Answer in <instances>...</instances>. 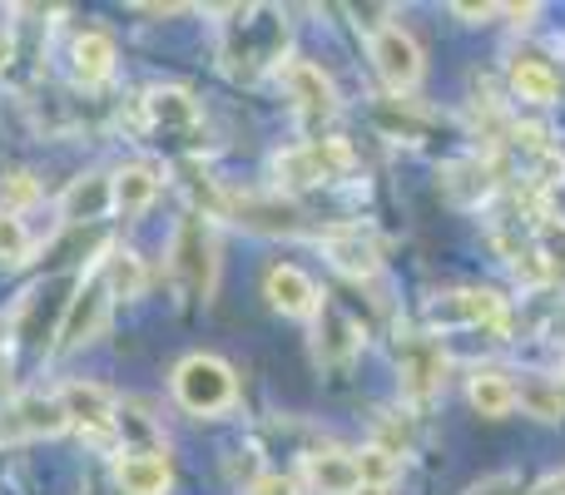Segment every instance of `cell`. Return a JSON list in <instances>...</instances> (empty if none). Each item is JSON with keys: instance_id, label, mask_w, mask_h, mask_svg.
<instances>
[{"instance_id": "1", "label": "cell", "mask_w": 565, "mask_h": 495, "mask_svg": "<svg viewBox=\"0 0 565 495\" xmlns=\"http://www.w3.org/2000/svg\"><path fill=\"white\" fill-rule=\"evenodd\" d=\"M174 397L194 417H218V411H228L238 401V377L228 362L194 352V357H184L174 367Z\"/></svg>"}, {"instance_id": "2", "label": "cell", "mask_w": 565, "mask_h": 495, "mask_svg": "<svg viewBox=\"0 0 565 495\" xmlns=\"http://www.w3.org/2000/svg\"><path fill=\"white\" fill-rule=\"evenodd\" d=\"M234 40L224 45V60L234 75H258V69H268L274 60L282 55V35H288V25L278 20V10H264V6H244L234 10Z\"/></svg>"}, {"instance_id": "3", "label": "cell", "mask_w": 565, "mask_h": 495, "mask_svg": "<svg viewBox=\"0 0 565 495\" xmlns=\"http://www.w3.org/2000/svg\"><path fill=\"white\" fill-rule=\"evenodd\" d=\"M169 268H174L179 288H184L189 298H209V292H214V282H218V238L199 214H189L184 224L174 228Z\"/></svg>"}, {"instance_id": "4", "label": "cell", "mask_w": 565, "mask_h": 495, "mask_svg": "<svg viewBox=\"0 0 565 495\" xmlns=\"http://www.w3.org/2000/svg\"><path fill=\"white\" fill-rule=\"evenodd\" d=\"M352 164H358V154H352L342 139H308V144L274 159V174H278V184H288V189H308V184L342 179Z\"/></svg>"}, {"instance_id": "5", "label": "cell", "mask_w": 565, "mask_h": 495, "mask_svg": "<svg viewBox=\"0 0 565 495\" xmlns=\"http://www.w3.org/2000/svg\"><path fill=\"white\" fill-rule=\"evenodd\" d=\"M109 298H115V292H109V282H105V268L89 272V278L79 282V292L65 308V322H60V352H75V347H85V342H95L99 332H105Z\"/></svg>"}, {"instance_id": "6", "label": "cell", "mask_w": 565, "mask_h": 495, "mask_svg": "<svg viewBox=\"0 0 565 495\" xmlns=\"http://www.w3.org/2000/svg\"><path fill=\"white\" fill-rule=\"evenodd\" d=\"M372 65H377L382 85H387L392 95H407L422 79V45L412 40V30L382 25L377 35H372Z\"/></svg>"}, {"instance_id": "7", "label": "cell", "mask_w": 565, "mask_h": 495, "mask_svg": "<svg viewBox=\"0 0 565 495\" xmlns=\"http://www.w3.org/2000/svg\"><path fill=\"white\" fill-rule=\"evenodd\" d=\"M60 431H70L60 391H30V397H20L0 417V437L6 441H45V437H60Z\"/></svg>"}, {"instance_id": "8", "label": "cell", "mask_w": 565, "mask_h": 495, "mask_svg": "<svg viewBox=\"0 0 565 495\" xmlns=\"http://www.w3.org/2000/svg\"><path fill=\"white\" fill-rule=\"evenodd\" d=\"M278 75H282V89H288V99L298 105L302 119L322 125V119L338 115V89H332V79L322 75L318 65H308V60H288Z\"/></svg>"}, {"instance_id": "9", "label": "cell", "mask_w": 565, "mask_h": 495, "mask_svg": "<svg viewBox=\"0 0 565 495\" xmlns=\"http://www.w3.org/2000/svg\"><path fill=\"white\" fill-rule=\"evenodd\" d=\"M60 401H65V417L70 427H79L85 437L105 441L109 431L119 427V411H115V397H109L99 381H70L65 391H60Z\"/></svg>"}, {"instance_id": "10", "label": "cell", "mask_w": 565, "mask_h": 495, "mask_svg": "<svg viewBox=\"0 0 565 495\" xmlns=\"http://www.w3.org/2000/svg\"><path fill=\"white\" fill-rule=\"evenodd\" d=\"M264 298H268V308H274V312H282V318H318V312H322L318 282H312L302 268H292V262H278V268H268Z\"/></svg>"}, {"instance_id": "11", "label": "cell", "mask_w": 565, "mask_h": 495, "mask_svg": "<svg viewBox=\"0 0 565 495\" xmlns=\"http://www.w3.org/2000/svg\"><path fill=\"white\" fill-rule=\"evenodd\" d=\"M402 387H407L412 401H431L447 387V352L431 337H412L402 347Z\"/></svg>"}, {"instance_id": "12", "label": "cell", "mask_w": 565, "mask_h": 495, "mask_svg": "<svg viewBox=\"0 0 565 495\" xmlns=\"http://www.w3.org/2000/svg\"><path fill=\"white\" fill-rule=\"evenodd\" d=\"M145 125L154 129V134H194L199 129V105L189 89H149L145 95Z\"/></svg>"}, {"instance_id": "13", "label": "cell", "mask_w": 565, "mask_h": 495, "mask_svg": "<svg viewBox=\"0 0 565 495\" xmlns=\"http://www.w3.org/2000/svg\"><path fill=\"white\" fill-rule=\"evenodd\" d=\"M115 481L125 495H169L174 486V471L159 451H129V456L115 461Z\"/></svg>"}, {"instance_id": "14", "label": "cell", "mask_w": 565, "mask_h": 495, "mask_svg": "<svg viewBox=\"0 0 565 495\" xmlns=\"http://www.w3.org/2000/svg\"><path fill=\"white\" fill-rule=\"evenodd\" d=\"M234 214H238V224L244 228H254V234H298L302 228V214H298V204H288V198H258V194H244L234 204Z\"/></svg>"}, {"instance_id": "15", "label": "cell", "mask_w": 565, "mask_h": 495, "mask_svg": "<svg viewBox=\"0 0 565 495\" xmlns=\"http://www.w3.org/2000/svg\"><path fill=\"white\" fill-rule=\"evenodd\" d=\"M302 471H308L318 495H358V486H362L358 456H348V451H312V456L302 461Z\"/></svg>"}, {"instance_id": "16", "label": "cell", "mask_w": 565, "mask_h": 495, "mask_svg": "<svg viewBox=\"0 0 565 495\" xmlns=\"http://www.w3.org/2000/svg\"><path fill=\"white\" fill-rule=\"evenodd\" d=\"M362 352V337H358V322L338 308H322V322H318V357L322 367H352V357Z\"/></svg>"}, {"instance_id": "17", "label": "cell", "mask_w": 565, "mask_h": 495, "mask_svg": "<svg viewBox=\"0 0 565 495\" xmlns=\"http://www.w3.org/2000/svg\"><path fill=\"white\" fill-rule=\"evenodd\" d=\"M511 95L526 105H556L561 99V75L541 55H516L511 60Z\"/></svg>"}, {"instance_id": "18", "label": "cell", "mask_w": 565, "mask_h": 495, "mask_svg": "<svg viewBox=\"0 0 565 495\" xmlns=\"http://www.w3.org/2000/svg\"><path fill=\"white\" fill-rule=\"evenodd\" d=\"M109 189H115V208H119V214L139 218L159 198V174L149 164H125L115 179H109Z\"/></svg>"}, {"instance_id": "19", "label": "cell", "mask_w": 565, "mask_h": 495, "mask_svg": "<svg viewBox=\"0 0 565 495\" xmlns=\"http://www.w3.org/2000/svg\"><path fill=\"white\" fill-rule=\"evenodd\" d=\"M70 60H75V79L99 85V79H109V69H115V40H109L105 30H79L75 45H70Z\"/></svg>"}, {"instance_id": "20", "label": "cell", "mask_w": 565, "mask_h": 495, "mask_svg": "<svg viewBox=\"0 0 565 495\" xmlns=\"http://www.w3.org/2000/svg\"><path fill=\"white\" fill-rule=\"evenodd\" d=\"M115 208V189H109V179L105 174H79L75 184L65 189V198H60V214L65 218H99V214H109Z\"/></svg>"}, {"instance_id": "21", "label": "cell", "mask_w": 565, "mask_h": 495, "mask_svg": "<svg viewBox=\"0 0 565 495\" xmlns=\"http://www.w3.org/2000/svg\"><path fill=\"white\" fill-rule=\"evenodd\" d=\"M471 407L481 411L487 421H501L511 417V407H516V381L507 377V372H471V387H467Z\"/></svg>"}, {"instance_id": "22", "label": "cell", "mask_w": 565, "mask_h": 495, "mask_svg": "<svg viewBox=\"0 0 565 495\" xmlns=\"http://www.w3.org/2000/svg\"><path fill=\"white\" fill-rule=\"evenodd\" d=\"M451 312L461 322H477V327H491V332H507V302L487 288H461L451 292Z\"/></svg>"}, {"instance_id": "23", "label": "cell", "mask_w": 565, "mask_h": 495, "mask_svg": "<svg viewBox=\"0 0 565 495\" xmlns=\"http://www.w3.org/2000/svg\"><path fill=\"white\" fill-rule=\"evenodd\" d=\"M328 258L338 262V268L348 272V278H372V272H377V248H372L362 234L328 238Z\"/></svg>"}, {"instance_id": "24", "label": "cell", "mask_w": 565, "mask_h": 495, "mask_svg": "<svg viewBox=\"0 0 565 495\" xmlns=\"http://www.w3.org/2000/svg\"><path fill=\"white\" fill-rule=\"evenodd\" d=\"M516 401L531 411V417H541V421H561V417H565V391H561V381L526 377V381L516 387Z\"/></svg>"}, {"instance_id": "25", "label": "cell", "mask_w": 565, "mask_h": 495, "mask_svg": "<svg viewBox=\"0 0 565 495\" xmlns=\"http://www.w3.org/2000/svg\"><path fill=\"white\" fill-rule=\"evenodd\" d=\"M105 282L115 298H139L145 292V262L135 252H109L105 258Z\"/></svg>"}, {"instance_id": "26", "label": "cell", "mask_w": 565, "mask_h": 495, "mask_svg": "<svg viewBox=\"0 0 565 495\" xmlns=\"http://www.w3.org/2000/svg\"><path fill=\"white\" fill-rule=\"evenodd\" d=\"M40 198V184L35 174H25V169H15V174L0 179V214H20V208H30Z\"/></svg>"}, {"instance_id": "27", "label": "cell", "mask_w": 565, "mask_h": 495, "mask_svg": "<svg viewBox=\"0 0 565 495\" xmlns=\"http://www.w3.org/2000/svg\"><path fill=\"white\" fill-rule=\"evenodd\" d=\"M358 476H362V486H387L397 476V451H387V446L358 451Z\"/></svg>"}, {"instance_id": "28", "label": "cell", "mask_w": 565, "mask_h": 495, "mask_svg": "<svg viewBox=\"0 0 565 495\" xmlns=\"http://www.w3.org/2000/svg\"><path fill=\"white\" fill-rule=\"evenodd\" d=\"M30 258V234L20 224V214H0V262H25Z\"/></svg>"}, {"instance_id": "29", "label": "cell", "mask_w": 565, "mask_h": 495, "mask_svg": "<svg viewBox=\"0 0 565 495\" xmlns=\"http://www.w3.org/2000/svg\"><path fill=\"white\" fill-rule=\"evenodd\" d=\"M471 495H521V476H516V471H501V476L481 481Z\"/></svg>"}, {"instance_id": "30", "label": "cell", "mask_w": 565, "mask_h": 495, "mask_svg": "<svg viewBox=\"0 0 565 495\" xmlns=\"http://www.w3.org/2000/svg\"><path fill=\"white\" fill-rule=\"evenodd\" d=\"M254 495H292V486H288L282 476H264V481L254 486Z\"/></svg>"}, {"instance_id": "31", "label": "cell", "mask_w": 565, "mask_h": 495, "mask_svg": "<svg viewBox=\"0 0 565 495\" xmlns=\"http://www.w3.org/2000/svg\"><path fill=\"white\" fill-rule=\"evenodd\" d=\"M457 15H471V20H487L491 6H457Z\"/></svg>"}, {"instance_id": "32", "label": "cell", "mask_w": 565, "mask_h": 495, "mask_svg": "<svg viewBox=\"0 0 565 495\" xmlns=\"http://www.w3.org/2000/svg\"><path fill=\"white\" fill-rule=\"evenodd\" d=\"M531 495H561V491H556V486H551V481H541V486H536V491H531Z\"/></svg>"}, {"instance_id": "33", "label": "cell", "mask_w": 565, "mask_h": 495, "mask_svg": "<svg viewBox=\"0 0 565 495\" xmlns=\"http://www.w3.org/2000/svg\"><path fill=\"white\" fill-rule=\"evenodd\" d=\"M358 495H387V486H358Z\"/></svg>"}, {"instance_id": "34", "label": "cell", "mask_w": 565, "mask_h": 495, "mask_svg": "<svg viewBox=\"0 0 565 495\" xmlns=\"http://www.w3.org/2000/svg\"><path fill=\"white\" fill-rule=\"evenodd\" d=\"M551 486H556V491L565 495V471H561V476H551Z\"/></svg>"}, {"instance_id": "35", "label": "cell", "mask_w": 565, "mask_h": 495, "mask_svg": "<svg viewBox=\"0 0 565 495\" xmlns=\"http://www.w3.org/2000/svg\"><path fill=\"white\" fill-rule=\"evenodd\" d=\"M6 60H10V45H6V40H0V65H6Z\"/></svg>"}, {"instance_id": "36", "label": "cell", "mask_w": 565, "mask_h": 495, "mask_svg": "<svg viewBox=\"0 0 565 495\" xmlns=\"http://www.w3.org/2000/svg\"><path fill=\"white\" fill-rule=\"evenodd\" d=\"M561 391H565V377H561Z\"/></svg>"}]
</instances>
